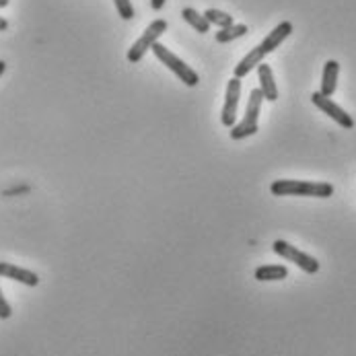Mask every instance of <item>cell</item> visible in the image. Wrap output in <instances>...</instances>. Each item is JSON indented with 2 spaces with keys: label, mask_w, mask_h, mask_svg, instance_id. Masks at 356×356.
<instances>
[{
  "label": "cell",
  "mask_w": 356,
  "mask_h": 356,
  "mask_svg": "<svg viewBox=\"0 0 356 356\" xmlns=\"http://www.w3.org/2000/svg\"><path fill=\"white\" fill-rule=\"evenodd\" d=\"M274 196H307V198H330L334 186L325 181H303V179H276L270 186Z\"/></svg>",
  "instance_id": "6da1fadb"
},
{
  "label": "cell",
  "mask_w": 356,
  "mask_h": 356,
  "mask_svg": "<svg viewBox=\"0 0 356 356\" xmlns=\"http://www.w3.org/2000/svg\"><path fill=\"white\" fill-rule=\"evenodd\" d=\"M153 54L156 56V60L161 62V64H165L171 72H175V76L184 83V85H188V87H196L198 83H200V79H198V74H196V70H192V66H188L181 58H177L173 51L169 50L167 46H163V44H154Z\"/></svg>",
  "instance_id": "7a4b0ae2"
},
{
  "label": "cell",
  "mask_w": 356,
  "mask_h": 356,
  "mask_svg": "<svg viewBox=\"0 0 356 356\" xmlns=\"http://www.w3.org/2000/svg\"><path fill=\"white\" fill-rule=\"evenodd\" d=\"M261 102H264L261 91H259V89H254V91L250 93V99H248V107H245L243 120L231 128V138H233V140H243V138L254 136L255 132H257V118H259Z\"/></svg>",
  "instance_id": "3957f363"
},
{
  "label": "cell",
  "mask_w": 356,
  "mask_h": 356,
  "mask_svg": "<svg viewBox=\"0 0 356 356\" xmlns=\"http://www.w3.org/2000/svg\"><path fill=\"white\" fill-rule=\"evenodd\" d=\"M167 27H169V23H167L165 19H156V21H153V23L143 31V35L134 42V46L128 50V62H132V64L140 62V60L145 58V54L151 50L154 44L159 42V38L167 31Z\"/></svg>",
  "instance_id": "277c9868"
},
{
  "label": "cell",
  "mask_w": 356,
  "mask_h": 356,
  "mask_svg": "<svg viewBox=\"0 0 356 356\" xmlns=\"http://www.w3.org/2000/svg\"><path fill=\"white\" fill-rule=\"evenodd\" d=\"M272 250H274V254H278L280 257H284V259L297 264V266H299L303 272H307V274H317V272H319V261H317L313 255H307L305 252L297 250L295 245H291V243H286V241H282V239L274 241Z\"/></svg>",
  "instance_id": "5b68a950"
},
{
  "label": "cell",
  "mask_w": 356,
  "mask_h": 356,
  "mask_svg": "<svg viewBox=\"0 0 356 356\" xmlns=\"http://www.w3.org/2000/svg\"><path fill=\"white\" fill-rule=\"evenodd\" d=\"M239 97H241V79H231L227 85V95H225V105L220 113V122L227 128H233L237 122V107H239Z\"/></svg>",
  "instance_id": "8992f818"
},
{
  "label": "cell",
  "mask_w": 356,
  "mask_h": 356,
  "mask_svg": "<svg viewBox=\"0 0 356 356\" xmlns=\"http://www.w3.org/2000/svg\"><path fill=\"white\" fill-rule=\"evenodd\" d=\"M311 102H313V105H315L317 109H321L325 115H330L338 126H342V128H346V130H353V128H355V120L350 118V113H346L338 103H334L330 97H323V95L317 91V93L311 95Z\"/></svg>",
  "instance_id": "52a82bcc"
},
{
  "label": "cell",
  "mask_w": 356,
  "mask_h": 356,
  "mask_svg": "<svg viewBox=\"0 0 356 356\" xmlns=\"http://www.w3.org/2000/svg\"><path fill=\"white\" fill-rule=\"evenodd\" d=\"M0 276L2 278H8V280H17L21 284H27V286H38L40 284V276L27 268H19L10 261H0Z\"/></svg>",
  "instance_id": "ba28073f"
},
{
  "label": "cell",
  "mask_w": 356,
  "mask_h": 356,
  "mask_svg": "<svg viewBox=\"0 0 356 356\" xmlns=\"http://www.w3.org/2000/svg\"><path fill=\"white\" fill-rule=\"evenodd\" d=\"M291 33H293V23H291V21H282V23H278V25L264 38V42L259 44V48H261V51L268 56V54H272L276 48H280V44H282Z\"/></svg>",
  "instance_id": "9c48e42d"
},
{
  "label": "cell",
  "mask_w": 356,
  "mask_h": 356,
  "mask_svg": "<svg viewBox=\"0 0 356 356\" xmlns=\"http://www.w3.org/2000/svg\"><path fill=\"white\" fill-rule=\"evenodd\" d=\"M257 76H259V91L264 95V99L268 102H276L278 99V87L274 81V72L270 68V64H259L257 66Z\"/></svg>",
  "instance_id": "30bf717a"
},
{
  "label": "cell",
  "mask_w": 356,
  "mask_h": 356,
  "mask_svg": "<svg viewBox=\"0 0 356 356\" xmlns=\"http://www.w3.org/2000/svg\"><path fill=\"white\" fill-rule=\"evenodd\" d=\"M338 74H340V64L336 60H327L323 66V76H321V95L332 97L338 89Z\"/></svg>",
  "instance_id": "8fae6325"
},
{
  "label": "cell",
  "mask_w": 356,
  "mask_h": 356,
  "mask_svg": "<svg viewBox=\"0 0 356 356\" xmlns=\"http://www.w3.org/2000/svg\"><path fill=\"white\" fill-rule=\"evenodd\" d=\"M264 58H266V54L261 51L259 46H255L254 50L250 51V54H245V56L241 58V62L235 66V70H233L235 79H243V76H248L254 68H257V66L264 62Z\"/></svg>",
  "instance_id": "7c38bea8"
},
{
  "label": "cell",
  "mask_w": 356,
  "mask_h": 356,
  "mask_svg": "<svg viewBox=\"0 0 356 356\" xmlns=\"http://www.w3.org/2000/svg\"><path fill=\"white\" fill-rule=\"evenodd\" d=\"M259 282H268V280H284L289 276V268L286 266H261L257 268L254 274Z\"/></svg>",
  "instance_id": "4fadbf2b"
},
{
  "label": "cell",
  "mask_w": 356,
  "mask_h": 356,
  "mask_svg": "<svg viewBox=\"0 0 356 356\" xmlns=\"http://www.w3.org/2000/svg\"><path fill=\"white\" fill-rule=\"evenodd\" d=\"M250 29H248V25H231V27H225V29H220V31H216V35H214V40L218 42V44H229V42H235V40H239V38H243L245 33H248Z\"/></svg>",
  "instance_id": "5bb4252c"
},
{
  "label": "cell",
  "mask_w": 356,
  "mask_h": 356,
  "mask_svg": "<svg viewBox=\"0 0 356 356\" xmlns=\"http://www.w3.org/2000/svg\"><path fill=\"white\" fill-rule=\"evenodd\" d=\"M181 17H184L186 23L192 25L198 33H208V31H210V23L204 19L202 13H198L196 8H190V6L184 8V10H181Z\"/></svg>",
  "instance_id": "9a60e30c"
},
{
  "label": "cell",
  "mask_w": 356,
  "mask_h": 356,
  "mask_svg": "<svg viewBox=\"0 0 356 356\" xmlns=\"http://www.w3.org/2000/svg\"><path fill=\"white\" fill-rule=\"evenodd\" d=\"M202 15H204V19H206L210 25H216V27H220V29H225V27H231V25H233V15L225 13V10H218V8H206Z\"/></svg>",
  "instance_id": "2e32d148"
},
{
  "label": "cell",
  "mask_w": 356,
  "mask_h": 356,
  "mask_svg": "<svg viewBox=\"0 0 356 356\" xmlns=\"http://www.w3.org/2000/svg\"><path fill=\"white\" fill-rule=\"evenodd\" d=\"M113 4H115L118 15H120L122 19H126V21L134 19V6H132L130 0H113Z\"/></svg>",
  "instance_id": "e0dca14e"
},
{
  "label": "cell",
  "mask_w": 356,
  "mask_h": 356,
  "mask_svg": "<svg viewBox=\"0 0 356 356\" xmlns=\"http://www.w3.org/2000/svg\"><path fill=\"white\" fill-rule=\"evenodd\" d=\"M10 315H13L10 305L6 303V299H4V295H2V291H0V319H8Z\"/></svg>",
  "instance_id": "ac0fdd59"
},
{
  "label": "cell",
  "mask_w": 356,
  "mask_h": 356,
  "mask_svg": "<svg viewBox=\"0 0 356 356\" xmlns=\"http://www.w3.org/2000/svg\"><path fill=\"white\" fill-rule=\"evenodd\" d=\"M165 2H167V0H151V6H153V10H156V13H159V10L165 6Z\"/></svg>",
  "instance_id": "d6986e66"
},
{
  "label": "cell",
  "mask_w": 356,
  "mask_h": 356,
  "mask_svg": "<svg viewBox=\"0 0 356 356\" xmlns=\"http://www.w3.org/2000/svg\"><path fill=\"white\" fill-rule=\"evenodd\" d=\"M8 29V21L4 17H0V31H6Z\"/></svg>",
  "instance_id": "ffe728a7"
},
{
  "label": "cell",
  "mask_w": 356,
  "mask_h": 356,
  "mask_svg": "<svg viewBox=\"0 0 356 356\" xmlns=\"http://www.w3.org/2000/svg\"><path fill=\"white\" fill-rule=\"evenodd\" d=\"M4 70H6V62H4V60H0V76L4 74Z\"/></svg>",
  "instance_id": "44dd1931"
},
{
  "label": "cell",
  "mask_w": 356,
  "mask_h": 356,
  "mask_svg": "<svg viewBox=\"0 0 356 356\" xmlns=\"http://www.w3.org/2000/svg\"><path fill=\"white\" fill-rule=\"evenodd\" d=\"M8 2H10V0H0V8H6V6H8Z\"/></svg>",
  "instance_id": "7402d4cb"
}]
</instances>
